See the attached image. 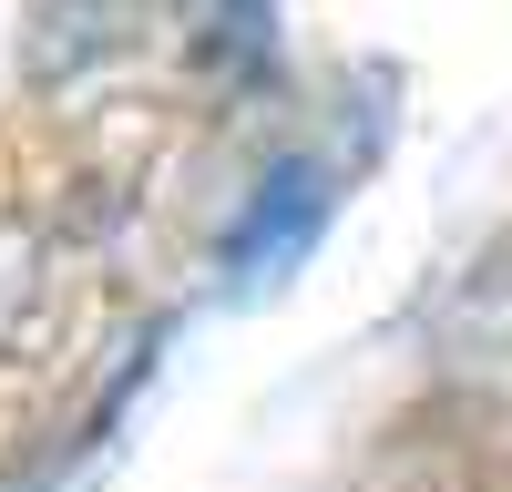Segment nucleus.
I'll list each match as a JSON object with an SVG mask.
<instances>
[{
  "label": "nucleus",
  "instance_id": "nucleus-1",
  "mask_svg": "<svg viewBox=\"0 0 512 492\" xmlns=\"http://www.w3.org/2000/svg\"><path fill=\"white\" fill-rule=\"evenodd\" d=\"M328 205H338V175H328V164H318V154H277L267 175L246 185L236 226H226V246H216L226 287H277V277H287V267L318 246Z\"/></svg>",
  "mask_w": 512,
  "mask_h": 492
}]
</instances>
